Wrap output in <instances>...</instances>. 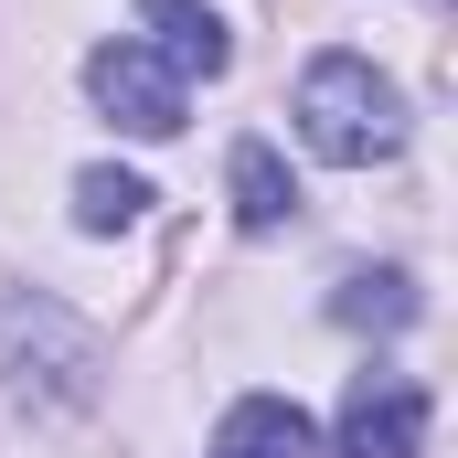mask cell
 I'll return each instance as SVG.
<instances>
[{
	"label": "cell",
	"instance_id": "obj_6",
	"mask_svg": "<svg viewBox=\"0 0 458 458\" xmlns=\"http://www.w3.org/2000/svg\"><path fill=\"white\" fill-rule=\"evenodd\" d=\"M225 182H234V225H245V234H277L288 214H299V182H288V160H277L267 139H234Z\"/></svg>",
	"mask_w": 458,
	"mask_h": 458
},
{
	"label": "cell",
	"instance_id": "obj_7",
	"mask_svg": "<svg viewBox=\"0 0 458 458\" xmlns=\"http://www.w3.org/2000/svg\"><path fill=\"white\" fill-rule=\"evenodd\" d=\"M331 320H352V331H405L416 320V277L405 267H362V277H342Z\"/></svg>",
	"mask_w": 458,
	"mask_h": 458
},
{
	"label": "cell",
	"instance_id": "obj_4",
	"mask_svg": "<svg viewBox=\"0 0 458 458\" xmlns=\"http://www.w3.org/2000/svg\"><path fill=\"white\" fill-rule=\"evenodd\" d=\"M139 21H149V54H160L182 86H192V75L214 86V75L234 64V32L214 21V11H203V0H139Z\"/></svg>",
	"mask_w": 458,
	"mask_h": 458
},
{
	"label": "cell",
	"instance_id": "obj_3",
	"mask_svg": "<svg viewBox=\"0 0 458 458\" xmlns=\"http://www.w3.org/2000/svg\"><path fill=\"white\" fill-rule=\"evenodd\" d=\"M342 458H427V394L405 373H362L342 394Z\"/></svg>",
	"mask_w": 458,
	"mask_h": 458
},
{
	"label": "cell",
	"instance_id": "obj_1",
	"mask_svg": "<svg viewBox=\"0 0 458 458\" xmlns=\"http://www.w3.org/2000/svg\"><path fill=\"white\" fill-rule=\"evenodd\" d=\"M299 139L331 160V171H373L405 149V97L394 75H373L362 54H310L299 75Z\"/></svg>",
	"mask_w": 458,
	"mask_h": 458
},
{
	"label": "cell",
	"instance_id": "obj_5",
	"mask_svg": "<svg viewBox=\"0 0 458 458\" xmlns=\"http://www.w3.org/2000/svg\"><path fill=\"white\" fill-rule=\"evenodd\" d=\"M214 458H320V427L288 394H234L214 427Z\"/></svg>",
	"mask_w": 458,
	"mask_h": 458
},
{
	"label": "cell",
	"instance_id": "obj_2",
	"mask_svg": "<svg viewBox=\"0 0 458 458\" xmlns=\"http://www.w3.org/2000/svg\"><path fill=\"white\" fill-rule=\"evenodd\" d=\"M86 97H97L128 139H182V97H192V86H182L149 43H97V54H86Z\"/></svg>",
	"mask_w": 458,
	"mask_h": 458
},
{
	"label": "cell",
	"instance_id": "obj_8",
	"mask_svg": "<svg viewBox=\"0 0 458 458\" xmlns=\"http://www.w3.org/2000/svg\"><path fill=\"white\" fill-rule=\"evenodd\" d=\"M139 214H149V182H139V171H107V160L75 171V225L86 234H128Z\"/></svg>",
	"mask_w": 458,
	"mask_h": 458
}]
</instances>
